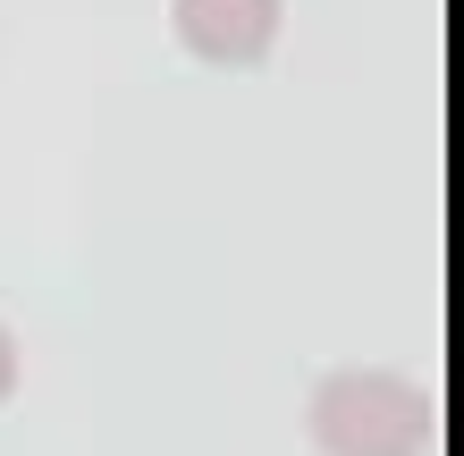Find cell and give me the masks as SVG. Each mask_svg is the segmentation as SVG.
<instances>
[{
    "mask_svg": "<svg viewBox=\"0 0 464 456\" xmlns=\"http://www.w3.org/2000/svg\"><path fill=\"white\" fill-rule=\"evenodd\" d=\"M304 432H313L321 456H430L440 448V406L405 372L354 364V372H330L313 389Z\"/></svg>",
    "mask_w": 464,
    "mask_h": 456,
    "instance_id": "6da1fadb",
    "label": "cell"
},
{
    "mask_svg": "<svg viewBox=\"0 0 464 456\" xmlns=\"http://www.w3.org/2000/svg\"><path fill=\"white\" fill-rule=\"evenodd\" d=\"M287 0H169V34L203 68H262L279 51Z\"/></svg>",
    "mask_w": 464,
    "mask_h": 456,
    "instance_id": "7a4b0ae2",
    "label": "cell"
},
{
    "mask_svg": "<svg viewBox=\"0 0 464 456\" xmlns=\"http://www.w3.org/2000/svg\"><path fill=\"white\" fill-rule=\"evenodd\" d=\"M9 397H17V338L0 330V406H9Z\"/></svg>",
    "mask_w": 464,
    "mask_h": 456,
    "instance_id": "3957f363",
    "label": "cell"
}]
</instances>
